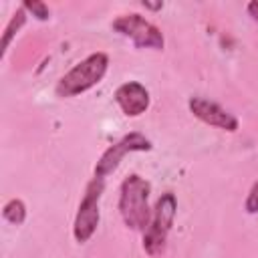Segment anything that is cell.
<instances>
[{"label":"cell","instance_id":"cell-1","mask_svg":"<svg viewBox=\"0 0 258 258\" xmlns=\"http://www.w3.org/2000/svg\"><path fill=\"white\" fill-rule=\"evenodd\" d=\"M149 194L151 185L147 179H143L137 173H131L123 179L119 189V214L127 228L135 232H145V228L151 222V210H149Z\"/></svg>","mask_w":258,"mask_h":258},{"label":"cell","instance_id":"cell-2","mask_svg":"<svg viewBox=\"0 0 258 258\" xmlns=\"http://www.w3.org/2000/svg\"><path fill=\"white\" fill-rule=\"evenodd\" d=\"M109 69V56L105 52H93L87 58H83L79 64H75L64 77H60L56 85V95L58 97H77L95 85L101 83Z\"/></svg>","mask_w":258,"mask_h":258},{"label":"cell","instance_id":"cell-3","mask_svg":"<svg viewBox=\"0 0 258 258\" xmlns=\"http://www.w3.org/2000/svg\"><path fill=\"white\" fill-rule=\"evenodd\" d=\"M175 210H177V202H175V196L171 191L163 194L157 200L153 214H151V222L143 232V250L149 256L155 258L165 250V240H167V234L171 230Z\"/></svg>","mask_w":258,"mask_h":258},{"label":"cell","instance_id":"cell-4","mask_svg":"<svg viewBox=\"0 0 258 258\" xmlns=\"http://www.w3.org/2000/svg\"><path fill=\"white\" fill-rule=\"evenodd\" d=\"M105 179H99V177H93L89 183H87V189H85V196L79 204V210H77V216H75V224H73V236L79 244H85L91 240V236L97 232V226H99V218H101V212H99V202H101V196H103V183Z\"/></svg>","mask_w":258,"mask_h":258},{"label":"cell","instance_id":"cell-5","mask_svg":"<svg viewBox=\"0 0 258 258\" xmlns=\"http://www.w3.org/2000/svg\"><path fill=\"white\" fill-rule=\"evenodd\" d=\"M113 30L119 32L121 36L129 38L137 48H151V50H161L165 40L161 30L151 24L149 20H145L141 14H121L113 20Z\"/></svg>","mask_w":258,"mask_h":258},{"label":"cell","instance_id":"cell-6","mask_svg":"<svg viewBox=\"0 0 258 258\" xmlns=\"http://www.w3.org/2000/svg\"><path fill=\"white\" fill-rule=\"evenodd\" d=\"M151 149V141L141 135V133H129L125 135L123 139H119L117 143H113L111 147H107L103 151V155L99 157L97 165H95V177L99 179H105L109 173H113L121 159L127 155V153H133V151H149Z\"/></svg>","mask_w":258,"mask_h":258},{"label":"cell","instance_id":"cell-7","mask_svg":"<svg viewBox=\"0 0 258 258\" xmlns=\"http://www.w3.org/2000/svg\"><path fill=\"white\" fill-rule=\"evenodd\" d=\"M187 107L194 113V117H198L206 125L224 129V131H230V133L238 129V119L230 111H226L222 105H218L216 101H210L206 97H189Z\"/></svg>","mask_w":258,"mask_h":258},{"label":"cell","instance_id":"cell-8","mask_svg":"<svg viewBox=\"0 0 258 258\" xmlns=\"http://www.w3.org/2000/svg\"><path fill=\"white\" fill-rule=\"evenodd\" d=\"M115 101L127 117H139L149 107V91L141 83L129 81V83H123L121 87H117Z\"/></svg>","mask_w":258,"mask_h":258},{"label":"cell","instance_id":"cell-9","mask_svg":"<svg viewBox=\"0 0 258 258\" xmlns=\"http://www.w3.org/2000/svg\"><path fill=\"white\" fill-rule=\"evenodd\" d=\"M26 22V10L20 6V8H16V12L12 14V18H10V22L6 24V28H4V36H2V54L8 50V46H10V40L14 38V34L22 28V24Z\"/></svg>","mask_w":258,"mask_h":258},{"label":"cell","instance_id":"cell-10","mask_svg":"<svg viewBox=\"0 0 258 258\" xmlns=\"http://www.w3.org/2000/svg\"><path fill=\"white\" fill-rule=\"evenodd\" d=\"M2 216H4L6 222H10V224H14V226H20V224L24 222V218H26V206H24V202H22V200H16V198L10 200V202L4 206Z\"/></svg>","mask_w":258,"mask_h":258},{"label":"cell","instance_id":"cell-11","mask_svg":"<svg viewBox=\"0 0 258 258\" xmlns=\"http://www.w3.org/2000/svg\"><path fill=\"white\" fill-rule=\"evenodd\" d=\"M22 8L26 12H30L32 16H36L38 20H48V16H50V10L44 2H24Z\"/></svg>","mask_w":258,"mask_h":258},{"label":"cell","instance_id":"cell-12","mask_svg":"<svg viewBox=\"0 0 258 258\" xmlns=\"http://www.w3.org/2000/svg\"><path fill=\"white\" fill-rule=\"evenodd\" d=\"M244 206H246V212H248V214H256V212H258V181L252 185V189H250V194H248Z\"/></svg>","mask_w":258,"mask_h":258},{"label":"cell","instance_id":"cell-13","mask_svg":"<svg viewBox=\"0 0 258 258\" xmlns=\"http://www.w3.org/2000/svg\"><path fill=\"white\" fill-rule=\"evenodd\" d=\"M246 10H248V14L252 16V20H254V22H258V0H254V2H248Z\"/></svg>","mask_w":258,"mask_h":258}]
</instances>
